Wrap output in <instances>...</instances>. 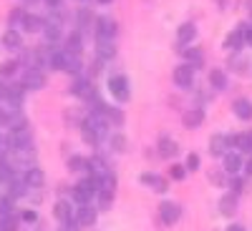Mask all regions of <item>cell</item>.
I'll use <instances>...</instances> for the list:
<instances>
[{
	"mask_svg": "<svg viewBox=\"0 0 252 231\" xmlns=\"http://www.w3.org/2000/svg\"><path fill=\"white\" fill-rule=\"evenodd\" d=\"M174 83L182 88H189L194 83V68L192 66H179L174 68Z\"/></svg>",
	"mask_w": 252,
	"mask_h": 231,
	"instance_id": "obj_6",
	"label": "cell"
},
{
	"mask_svg": "<svg viewBox=\"0 0 252 231\" xmlns=\"http://www.w3.org/2000/svg\"><path fill=\"white\" fill-rule=\"evenodd\" d=\"M78 23H81V28H89V26L94 23V15H91L86 8H83V10L78 13Z\"/></svg>",
	"mask_w": 252,
	"mask_h": 231,
	"instance_id": "obj_29",
	"label": "cell"
},
{
	"mask_svg": "<svg viewBox=\"0 0 252 231\" xmlns=\"http://www.w3.org/2000/svg\"><path fill=\"white\" fill-rule=\"evenodd\" d=\"M15 229H18V216L8 214V216L0 219V231H15Z\"/></svg>",
	"mask_w": 252,
	"mask_h": 231,
	"instance_id": "obj_26",
	"label": "cell"
},
{
	"mask_svg": "<svg viewBox=\"0 0 252 231\" xmlns=\"http://www.w3.org/2000/svg\"><path fill=\"white\" fill-rule=\"evenodd\" d=\"M111 149H114V151H124V149H126V138L119 136V133L111 136Z\"/></svg>",
	"mask_w": 252,
	"mask_h": 231,
	"instance_id": "obj_30",
	"label": "cell"
},
{
	"mask_svg": "<svg viewBox=\"0 0 252 231\" xmlns=\"http://www.w3.org/2000/svg\"><path fill=\"white\" fill-rule=\"evenodd\" d=\"M109 88H111V93H114V98L116 101H129V80H126L124 76H114L111 80H109Z\"/></svg>",
	"mask_w": 252,
	"mask_h": 231,
	"instance_id": "obj_2",
	"label": "cell"
},
{
	"mask_svg": "<svg viewBox=\"0 0 252 231\" xmlns=\"http://www.w3.org/2000/svg\"><path fill=\"white\" fill-rule=\"evenodd\" d=\"M10 154V146H8V138H3L0 136V161H3L5 156Z\"/></svg>",
	"mask_w": 252,
	"mask_h": 231,
	"instance_id": "obj_37",
	"label": "cell"
},
{
	"mask_svg": "<svg viewBox=\"0 0 252 231\" xmlns=\"http://www.w3.org/2000/svg\"><path fill=\"white\" fill-rule=\"evenodd\" d=\"M169 176H172L174 181H182V179H184V166H172Z\"/></svg>",
	"mask_w": 252,
	"mask_h": 231,
	"instance_id": "obj_36",
	"label": "cell"
},
{
	"mask_svg": "<svg viewBox=\"0 0 252 231\" xmlns=\"http://www.w3.org/2000/svg\"><path fill=\"white\" fill-rule=\"evenodd\" d=\"M182 53H184V55H189V60H192L194 66H199V63H202V53H199V51H194V48H192V51H182ZM194 66H192V68H194Z\"/></svg>",
	"mask_w": 252,
	"mask_h": 231,
	"instance_id": "obj_34",
	"label": "cell"
},
{
	"mask_svg": "<svg viewBox=\"0 0 252 231\" xmlns=\"http://www.w3.org/2000/svg\"><path fill=\"white\" fill-rule=\"evenodd\" d=\"M66 53H71V55H78V53H81V35H78V33L68 35V40H66Z\"/></svg>",
	"mask_w": 252,
	"mask_h": 231,
	"instance_id": "obj_24",
	"label": "cell"
},
{
	"mask_svg": "<svg viewBox=\"0 0 252 231\" xmlns=\"http://www.w3.org/2000/svg\"><path fill=\"white\" fill-rule=\"evenodd\" d=\"M68 169H71V171H83V169H86V158L71 156V158H68Z\"/></svg>",
	"mask_w": 252,
	"mask_h": 231,
	"instance_id": "obj_27",
	"label": "cell"
},
{
	"mask_svg": "<svg viewBox=\"0 0 252 231\" xmlns=\"http://www.w3.org/2000/svg\"><path fill=\"white\" fill-rule=\"evenodd\" d=\"M111 201H114V194H103V191H98V206H101V208H109Z\"/></svg>",
	"mask_w": 252,
	"mask_h": 231,
	"instance_id": "obj_33",
	"label": "cell"
},
{
	"mask_svg": "<svg viewBox=\"0 0 252 231\" xmlns=\"http://www.w3.org/2000/svg\"><path fill=\"white\" fill-rule=\"evenodd\" d=\"M46 3H48L51 8H58V3H61V0H46Z\"/></svg>",
	"mask_w": 252,
	"mask_h": 231,
	"instance_id": "obj_43",
	"label": "cell"
},
{
	"mask_svg": "<svg viewBox=\"0 0 252 231\" xmlns=\"http://www.w3.org/2000/svg\"><path fill=\"white\" fill-rule=\"evenodd\" d=\"M227 231H245V229H242V226H237V224H235V226H229V229H227Z\"/></svg>",
	"mask_w": 252,
	"mask_h": 231,
	"instance_id": "obj_44",
	"label": "cell"
},
{
	"mask_svg": "<svg viewBox=\"0 0 252 231\" xmlns=\"http://www.w3.org/2000/svg\"><path fill=\"white\" fill-rule=\"evenodd\" d=\"M89 88H91V83H89V80H78L71 91H73L76 96H86V98H91V96H94V91H89Z\"/></svg>",
	"mask_w": 252,
	"mask_h": 231,
	"instance_id": "obj_25",
	"label": "cell"
},
{
	"mask_svg": "<svg viewBox=\"0 0 252 231\" xmlns=\"http://www.w3.org/2000/svg\"><path fill=\"white\" fill-rule=\"evenodd\" d=\"M240 169H242V158H240V154H224V171L235 176Z\"/></svg>",
	"mask_w": 252,
	"mask_h": 231,
	"instance_id": "obj_18",
	"label": "cell"
},
{
	"mask_svg": "<svg viewBox=\"0 0 252 231\" xmlns=\"http://www.w3.org/2000/svg\"><path fill=\"white\" fill-rule=\"evenodd\" d=\"M0 179H3L5 183L15 181V174H13V169H10V166H5L3 161H0Z\"/></svg>",
	"mask_w": 252,
	"mask_h": 231,
	"instance_id": "obj_28",
	"label": "cell"
},
{
	"mask_svg": "<svg viewBox=\"0 0 252 231\" xmlns=\"http://www.w3.org/2000/svg\"><path fill=\"white\" fill-rule=\"evenodd\" d=\"M232 146H237L240 151H250V154H252V131L235 136V138H232Z\"/></svg>",
	"mask_w": 252,
	"mask_h": 231,
	"instance_id": "obj_20",
	"label": "cell"
},
{
	"mask_svg": "<svg viewBox=\"0 0 252 231\" xmlns=\"http://www.w3.org/2000/svg\"><path fill=\"white\" fill-rule=\"evenodd\" d=\"M245 171L252 176V156H250V161H247V166H245Z\"/></svg>",
	"mask_w": 252,
	"mask_h": 231,
	"instance_id": "obj_42",
	"label": "cell"
},
{
	"mask_svg": "<svg viewBox=\"0 0 252 231\" xmlns=\"http://www.w3.org/2000/svg\"><path fill=\"white\" fill-rule=\"evenodd\" d=\"M98 55H101L103 60H109V58L116 55V48H114L111 40H98Z\"/></svg>",
	"mask_w": 252,
	"mask_h": 231,
	"instance_id": "obj_23",
	"label": "cell"
},
{
	"mask_svg": "<svg viewBox=\"0 0 252 231\" xmlns=\"http://www.w3.org/2000/svg\"><path fill=\"white\" fill-rule=\"evenodd\" d=\"M220 211H222L224 216H232V214L237 211V194H224V196L220 199Z\"/></svg>",
	"mask_w": 252,
	"mask_h": 231,
	"instance_id": "obj_10",
	"label": "cell"
},
{
	"mask_svg": "<svg viewBox=\"0 0 252 231\" xmlns=\"http://www.w3.org/2000/svg\"><path fill=\"white\" fill-rule=\"evenodd\" d=\"M20 219H23L26 224H35L38 221V214L35 211H23V216H20Z\"/></svg>",
	"mask_w": 252,
	"mask_h": 231,
	"instance_id": "obj_38",
	"label": "cell"
},
{
	"mask_svg": "<svg viewBox=\"0 0 252 231\" xmlns=\"http://www.w3.org/2000/svg\"><path fill=\"white\" fill-rule=\"evenodd\" d=\"M232 111H235L237 118L250 121V118H252V103H250L247 98H237V101H235V106H232Z\"/></svg>",
	"mask_w": 252,
	"mask_h": 231,
	"instance_id": "obj_9",
	"label": "cell"
},
{
	"mask_svg": "<svg viewBox=\"0 0 252 231\" xmlns=\"http://www.w3.org/2000/svg\"><path fill=\"white\" fill-rule=\"evenodd\" d=\"M202 121H204L202 108H192V111H187V113L182 116V123L187 126V128H197V126H202Z\"/></svg>",
	"mask_w": 252,
	"mask_h": 231,
	"instance_id": "obj_12",
	"label": "cell"
},
{
	"mask_svg": "<svg viewBox=\"0 0 252 231\" xmlns=\"http://www.w3.org/2000/svg\"><path fill=\"white\" fill-rule=\"evenodd\" d=\"M46 86V76L35 71V68H28L26 76H23V88H31V91H40Z\"/></svg>",
	"mask_w": 252,
	"mask_h": 231,
	"instance_id": "obj_4",
	"label": "cell"
},
{
	"mask_svg": "<svg viewBox=\"0 0 252 231\" xmlns=\"http://www.w3.org/2000/svg\"><path fill=\"white\" fill-rule=\"evenodd\" d=\"M209 86L217 88V91L227 88V76H224L222 68H212V71H209Z\"/></svg>",
	"mask_w": 252,
	"mask_h": 231,
	"instance_id": "obj_16",
	"label": "cell"
},
{
	"mask_svg": "<svg viewBox=\"0 0 252 231\" xmlns=\"http://www.w3.org/2000/svg\"><path fill=\"white\" fill-rule=\"evenodd\" d=\"M184 169L197 171V169H199V156H197V154H189V156H187V166H184Z\"/></svg>",
	"mask_w": 252,
	"mask_h": 231,
	"instance_id": "obj_32",
	"label": "cell"
},
{
	"mask_svg": "<svg viewBox=\"0 0 252 231\" xmlns=\"http://www.w3.org/2000/svg\"><path fill=\"white\" fill-rule=\"evenodd\" d=\"M242 40H245V30H242V28H237V30H232V33L227 35L224 46H227V48H232V51H237V48L242 46Z\"/></svg>",
	"mask_w": 252,
	"mask_h": 231,
	"instance_id": "obj_22",
	"label": "cell"
},
{
	"mask_svg": "<svg viewBox=\"0 0 252 231\" xmlns=\"http://www.w3.org/2000/svg\"><path fill=\"white\" fill-rule=\"evenodd\" d=\"M141 181H144L146 186H152L157 194H164V191H166V181H164L161 176H157V174H144Z\"/></svg>",
	"mask_w": 252,
	"mask_h": 231,
	"instance_id": "obj_14",
	"label": "cell"
},
{
	"mask_svg": "<svg viewBox=\"0 0 252 231\" xmlns=\"http://www.w3.org/2000/svg\"><path fill=\"white\" fill-rule=\"evenodd\" d=\"M20 26H23V30H26V33H38V30H43V28H46L43 18H38V15H23Z\"/></svg>",
	"mask_w": 252,
	"mask_h": 231,
	"instance_id": "obj_7",
	"label": "cell"
},
{
	"mask_svg": "<svg viewBox=\"0 0 252 231\" xmlns=\"http://www.w3.org/2000/svg\"><path fill=\"white\" fill-rule=\"evenodd\" d=\"M61 71H68V73H78V71H81V60H78V55L63 53V60H61Z\"/></svg>",
	"mask_w": 252,
	"mask_h": 231,
	"instance_id": "obj_17",
	"label": "cell"
},
{
	"mask_svg": "<svg viewBox=\"0 0 252 231\" xmlns=\"http://www.w3.org/2000/svg\"><path fill=\"white\" fill-rule=\"evenodd\" d=\"M245 40H247V43L252 46V28H250V30H245Z\"/></svg>",
	"mask_w": 252,
	"mask_h": 231,
	"instance_id": "obj_41",
	"label": "cell"
},
{
	"mask_svg": "<svg viewBox=\"0 0 252 231\" xmlns=\"http://www.w3.org/2000/svg\"><path fill=\"white\" fill-rule=\"evenodd\" d=\"M96 35L98 40H111L116 35V20L111 18H98L96 20Z\"/></svg>",
	"mask_w": 252,
	"mask_h": 231,
	"instance_id": "obj_3",
	"label": "cell"
},
{
	"mask_svg": "<svg viewBox=\"0 0 252 231\" xmlns=\"http://www.w3.org/2000/svg\"><path fill=\"white\" fill-rule=\"evenodd\" d=\"M229 146H232V138L217 133V136H212V141H209V154L212 156H224Z\"/></svg>",
	"mask_w": 252,
	"mask_h": 231,
	"instance_id": "obj_5",
	"label": "cell"
},
{
	"mask_svg": "<svg viewBox=\"0 0 252 231\" xmlns=\"http://www.w3.org/2000/svg\"><path fill=\"white\" fill-rule=\"evenodd\" d=\"M43 181H46L43 171L33 166V169H28V171H26V181H23V183H26L28 188H40V186H43Z\"/></svg>",
	"mask_w": 252,
	"mask_h": 231,
	"instance_id": "obj_8",
	"label": "cell"
},
{
	"mask_svg": "<svg viewBox=\"0 0 252 231\" xmlns=\"http://www.w3.org/2000/svg\"><path fill=\"white\" fill-rule=\"evenodd\" d=\"M63 229H66V231H78V229H76V224H73V219L63 224Z\"/></svg>",
	"mask_w": 252,
	"mask_h": 231,
	"instance_id": "obj_39",
	"label": "cell"
},
{
	"mask_svg": "<svg viewBox=\"0 0 252 231\" xmlns=\"http://www.w3.org/2000/svg\"><path fill=\"white\" fill-rule=\"evenodd\" d=\"M78 224H81V226L96 224V208H91L89 204H81V206H78Z\"/></svg>",
	"mask_w": 252,
	"mask_h": 231,
	"instance_id": "obj_11",
	"label": "cell"
},
{
	"mask_svg": "<svg viewBox=\"0 0 252 231\" xmlns=\"http://www.w3.org/2000/svg\"><path fill=\"white\" fill-rule=\"evenodd\" d=\"M194 35H197V28H194L192 23H184V26H179V30H177V40H179L182 46H184V43H192Z\"/></svg>",
	"mask_w": 252,
	"mask_h": 231,
	"instance_id": "obj_15",
	"label": "cell"
},
{
	"mask_svg": "<svg viewBox=\"0 0 252 231\" xmlns=\"http://www.w3.org/2000/svg\"><path fill=\"white\" fill-rule=\"evenodd\" d=\"M58 35H61V26H56V23H48V26H46V38H48V40H56Z\"/></svg>",
	"mask_w": 252,
	"mask_h": 231,
	"instance_id": "obj_31",
	"label": "cell"
},
{
	"mask_svg": "<svg viewBox=\"0 0 252 231\" xmlns=\"http://www.w3.org/2000/svg\"><path fill=\"white\" fill-rule=\"evenodd\" d=\"M3 46L10 48V51H20V48H23V38H20V33H18L15 28H10V30L3 35Z\"/></svg>",
	"mask_w": 252,
	"mask_h": 231,
	"instance_id": "obj_13",
	"label": "cell"
},
{
	"mask_svg": "<svg viewBox=\"0 0 252 231\" xmlns=\"http://www.w3.org/2000/svg\"><path fill=\"white\" fill-rule=\"evenodd\" d=\"M98 3H101V5H106V3H111V0H98Z\"/></svg>",
	"mask_w": 252,
	"mask_h": 231,
	"instance_id": "obj_45",
	"label": "cell"
},
{
	"mask_svg": "<svg viewBox=\"0 0 252 231\" xmlns=\"http://www.w3.org/2000/svg\"><path fill=\"white\" fill-rule=\"evenodd\" d=\"M15 68H18V63H15V60H10V63H3V66H0V73H3V76H13V73H15Z\"/></svg>",
	"mask_w": 252,
	"mask_h": 231,
	"instance_id": "obj_35",
	"label": "cell"
},
{
	"mask_svg": "<svg viewBox=\"0 0 252 231\" xmlns=\"http://www.w3.org/2000/svg\"><path fill=\"white\" fill-rule=\"evenodd\" d=\"M232 186H235V194H240V191H242V181H240V179H235V181H232Z\"/></svg>",
	"mask_w": 252,
	"mask_h": 231,
	"instance_id": "obj_40",
	"label": "cell"
},
{
	"mask_svg": "<svg viewBox=\"0 0 252 231\" xmlns=\"http://www.w3.org/2000/svg\"><path fill=\"white\" fill-rule=\"evenodd\" d=\"M159 216H161V221H164L166 226H172V224H177L179 216H182V206L174 204V201H164V204L159 206Z\"/></svg>",
	"mask_w": 252,
	"mask_h": 231,
	"instance_id": "obj_1",
	"label": "cell"
},
{
	"mask_svg": "<svg viewBox=\"0 0 252 231\" xmlns=\"http://www.w3.org/2000/svg\"><path fill=\"white\" fill-rule=\"evenodd\" d=\"M179 149H177V141H172V138H161L159 141V156H164V158H169V156H174Z\"/></svg>",
	"mask_w": 252,
	"mask_h": 231,
	"instance_id": "obj_21",
	"label": "cell"
},
{
	"mask_svg": "<svg viewBox=\"0 0 252 231\" xmlns=\"http://www.w3.org/2000/svg\"><path fill=\"white\" fill-rule=\"evenodd\" d=\"M53 214H56V219L63 221V224L71 221V204H68V201H58L56 208H53Z\"/></svg>",
	"mask_w": 252,
	"mask_h": 231,
	"instance_id": "obj_19",
	"label": "cell"
}]
</instances>
